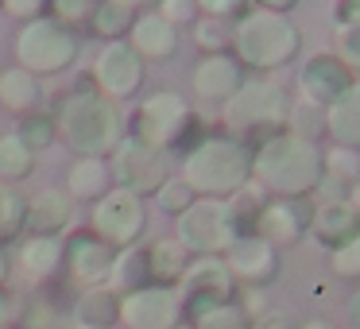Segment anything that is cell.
<instances>
[{
  "instance_id": "6da1fadb",
  "label": "cell",
  "mask_w": 360,
  "mask_h": 329,
  "mask_svg": "<svg viewBox=\"0 0 360 329\" xmlns=\"http://www.w3.org/2000/svg\"><path fill=\"white\" fill-rule=\"evenodd\" d=\"M55 128L78 155H109L120 148L124 120H120L117 101L101 97L94 86H82L66 93L55 109Z\"/></svg>"
},
{
  "instance_id": "7a4b0ae2",
  "label": "cell",
  "mask_w": 360,
  "mask_h": 329,
  "mask_svg": "<svg viewBox=\"0 0 360 329\" xmlns=\"http://www.w3.org/2000/svg\"><path fill=\"white\" fill-rule=\"evenodd\" d=\"M78 51H82L78 32L63 27L51 16L27 20L16 35V63H20V70L35 74V78L70 70V66L78 63Z\"/></svg>"
},
{
  "instance_id": "3957f363",
  "label": "cell",
  "mask_w": 360,
  "mask_h": 329,
  "mask_svg": "<svg viewBox=\"0 0 360 329\" xmlns=\"http://www.w3.org/2000/svg\"><path fill=\"white\" fill-rule=\"evenodd\" d=\"M182 174H186L190 190H205V194H225V190H236L248 174V151L233 140H205L198 143L194 151L182 163Z\"/></svg>"
},
{
  "instance_id": "277c9868",
  "label": "cell",
  "mask_w": 360,
  "mask_h": 329,
  "mask_svg": "<svg viewBox=\"0 0 360 329\" xmlns=\"http://www.w3.org/2000/svg\"><path fill=\"white\" fill-rule=\"evenodd\" d=\"M186 120H190V109L179 93H155L136 112L132 140L143 143V148H155V151H171L179 143V136L186 132Z\"/></svg>"
},
{
  "instance_id": "5b68a950",
  "label": "cell",
  "mask_w": 360,
  "mask_h": 329,
  "mask_svg": "<svg viewBox=\"0 0 360 329\" xmlns=\"http://www.w3.org/2000/svg\"><path fill=\"white\" fill-rule=\"evenodd\" d=\"M109 174L120 190H128V194H136V198L155 194L167 182V151L143 148V143H136V140H120V148L112 151Z\"/></svg>"
},
{
  "instance_id": "8992f818",
  "label": "cell",
  "mask_w": 360,
  "mask_h": 329,
  "mask_svg": "<svg viewBox=\"0 0 360 329\" xmlns=\"http://www.w3.org/2000/svg\"><path fill=\"white\" fill-rule=\"evenodd\" d=\"M94 233L97 240H105L112 248V244H120V248H128V244L136 240V236L143 233V221H148V213H143V202L136 194H128V190H109L105 198H97L94 205Z\"/></svg>"
},
{
  "instance_id": "52a82bcc",
  "label": "cell",
  "mask_w": 360,
  "mask_h": 329,
  "mask_svg": "<svg viewBox=\"0 0 360 329\" xmlns=\"http://www.w3.org/2000/svg\"><path fill=\"white\" fill-rule=\"evenodd\" d=\"M94 89L109 101H124L140 89L143 82V58L128 47V39L120 43H105L94 58Z\"/></svg>"
},
{
  "instance_id": "ba28073f",
  "label": "cell",
  "mask_w": 360,
  "mask_h": 329,
  "mask_svg": "<svg viewBox=\"0 0 360 329\" xmlns=\"http://www.w3.org/2000/svg\"><path fill=\"white\" fill-rule=\"evenodd\" d=\"M179 236L182 248L217 252L233 240V217L221 202H194L186 213H179Z\"/></svg>"
},
{
  "instance_id": "9c48e42d",
  "label": "cell",
  "mask_w": 360,
  "mask_h": 329,
  "mask_svg": "<svg viewBox=\"0 0 360 329\" xmlns=\"http://www.w3.org/2000/svg\"><path fill=\"white\" fill-rule=\"evenodd\" d=\"M290 43H295V35L275 16H248L236 27V47H240V55L248 63H259V66H271L279 58H287Z\"/></svg>"
},
{
  "instance_id": "30bf717a",
  "label": "cell",
  "mask_w": 360,
  "mask_h": 329,
  "mask_svg": "<svg viewBox=\"0 0 360 329\" xmlns=\"http://www.w3.org/2000/svg\"><path fill=\"white\" fill-rule=\"evenodd\" d=\"M120 318L132 329H171L179 318V298L167 287H140L120 298Z\"/></svg>"
},
{
  "instance_id": "8fae6325",
  "label": "cell",
  "mask_w": 360,
  "mask_h": 329,
  "mask_svg": "<svg viewBox=\"0 0 360 329\" xmlns=\"http://www.w3.org/2000/svg\"><path fill=\"white\" fill-rule=\"evenodd\" d=\"M66 259H70V275L78 283H86V287H97V283H105L112 275V248L105 240H97V236H70V244H66Z\"/></svg>"
},
{
  "instance_id": "7c38bea8",
  "label": "cell",
  "mask_w": 360,
  "mask_h": 329,
  "mask_svg": "<svg viewBox=\"0 0 360 329\" xmlns=\"http://www.w3.org/2000/svg\"><path fill=\"white\" fill-rule=\"evenodd\" d=\"M128 47L140 58H171L179 51V27L167 24L159 12H143L128 32Z\"/></svg>"
},
{
  "instance_id": "4fadbf2b",
  "label": "cell",
  "mask_w": 360,
  "mask_h": 329,
  "mask_svg": "<svg viewBox=\"0 0 360 329\" xmlns=\"http://www.w3.org/2000/svg\"><path fill=\"white\" fill-rule=\"evenodd\" d=\"M70 225V194L63 190H43L27 202L24 228H32V236H55Z\"/></svg>"
},
{
  "instance_id": "5bb4252c",
  "label": "cell",
  "mask_w": 360,
  "mask_h": 329,
  "mask_svg": "<svg viewBox=\"0 0 360 329\" xmlns=\"http://www.w3.org/2000/svg\"><path fill=\"white\" fill-rule=\"evenodd\" d=\"M225 290H229V271L217 259H202L186 271V298L194 302V310L210 314L217 306V298H225Z\"/></svg>"
},
{
  "instance_id": "9a60e30c",
  "label": "cell",
  "mask_w": 360,
  "mask_h": 329,
  "mask_svg": "<svg viewBox=\"0 0 360 329\" xmlns=\"http://www.w3.org/2000/svg\"><path fill=\"white\" fill-rule=\"evenodd\" d=\"M109 167H105V159L97 155H82L78 163L66 171V190H70V198H86V202H97V198L109 194Z\"/></svg>"
},
{
  "instance_id": "2e32d148",
  "label": "cell",
  "mask_w": 360,
  "mask_h": 329,
  "mask_svg": "<svg viewBox=\"0 0 360 329\" xmlns=\"http://www.w3.org/2000/svg\"><path fill=\"white\" fill-rule=\"evenodd\" d=\"M236 82H240V70H236V63H229L225 55L202 58V63H198V70H194V89L202 97H210V101L229 97L236 89Z\"/></svg>"
},
{
  "instance_id": "e0dca14e",
  "label": "cell",
  "mask_w": 360,
  "mask_h": 329,
  "mask_svg": "<svg viewBox=\"0 0 360 329\" xmlns=\"http://www.w3.org/2000/svg\"><path fill=\"white\" fill-rule=\"evenodd\" d=\"M132 24H136V8L128 4V0H97L94 20H89V32H94L97 39H105V43H120V39H128Z\"/></svg>"
},
{
  "instance_id": "ac0fdd59",
  "label": "cell",
  "mask_w": 360,
  "mask_h": 329,
  "mask_svg": "<svg viewBox=\"0 0 360 329\" xmlns=\"http://www.w3.org/2000/svg\"><path fill=\"white\" fill-rule=\"evenodd\" d=\"M0 105L8 112H32L39 105V78L20 66L0 70Z\"/></svg>"
},
{
  "instance_id": "d6986e66",
  "label": "cell",
  "mask_w": 360,
  "mask_h": 329,
  "mask_svg": "<svg viewBox=\"0 0 360 329\" xmlns=\"http://www.w3.org/2000/svg\"><path fill=\"white\" fill-rule=\"evenodd\" d=\"M32 171H35V151L27 148L16 132L0 136V182H8L12 186V182L27 179Z\"/></svg>"
},
{
  "instance_id": "ffe728a7",
  "label": "cell",
  "mask_w": 360,
  "mask_h": 329,
  "mask_svg": "<svg viewBox=\"0 0 360 329\" xmlns=\"http://www.w3.org/2000/svg\"><path fill=\"white\" fill-rule=\"evenodd\" d=\"M20 259H24V267L32 275L47 279V275H55V267L63 264V244H58L55 236H32V240L24 244V252H20Z\"/></svg>"
},
{
  "instance_id": "44dd1931",
  "label": "cell",
  "mask_w": 360,
  "mask_h": 329,
  "mask_svg": "<svg viewBox=\"0 0 360 329\" xmlns=\"http://www.w3.org/2000/svg\"><path fill=\"white\" fill-rule=\"evenodd\" d=\"M16 136H20V140H24L32 151H47L51 143H55V136H58L55 117H51V112H39V109L24 112V120H20Z\"/></svg>"
},
{
  "instance_id": "7402d4cb",
  "label": "cell",
  "mask_w": 360,
  "mask_h": 329,
  "mask_svg": "<svg viewBox=\"0 0 360 329\" xmlns=\"http://www.w3.org/2000/svg\"><path fill=\"white\" fill-rule=\"evenodd\" d=\"M148 271L155 275L159 283H171L186 271V259H182V244H151L148 248Z\"/></svg>"
},
{
  "instance_id": "603a6c76",
  "label": "cell",
  "mask_w": 360,
  "mask_h": 329,
  "mask_svg": "<svg viewBox=\"0 0 360 329\" xmlns=\"http://www.w3.org/2000/svg\"><path fill=\"white\" fill-rule=\"evenodd\" d=\"M78 318H82V325L105 329L112 318H120V302L109 295V290H89V295L78 302Z\"/></svg>"
},
{
  "instance_id": "cb8c5ba5",
  "label": "cell",
  "mask_w": 360,
  "mask_h": 329,
  "mask_svg": "<svg viewBox=\"0 0 360 329\" xmlns=\"http://www.w3.org/2000/svg\"><path fill=\"white\" fill-rule=\"evenodd\" d=\"M148 252H124L112 259V287L117 290H140V279H148Z\"/></svg>"
},
{
  "instance_id": "d4e9b609",
  "label": "cell",
  "mask_w": 360,
  "mask_h": 329,
  "mask_svg": "<svg viewBox=\"0 0 360 329\" xmlns=\"http://www.w3.org/2000/svg\"><path fill=\"white\" fill-rule=\"evenodd\" d=\"M24 217H27V202L16 194V186L0 182V240H12L24 228Z\"/></svg>"
},
{
  "instance_id": "484cf974",
  "label": "cell",
  "mask_w": 360,
  "mask_h": 329,
  "mask_svg": "<svg viewBox=\"0 0 360 329\" xmlns=\"http://www.w3.org/2000/svg\"><path fill=\"white\" fill-rule=\"evenodd\" d=\"M275 101H279V97H275L271 89H244V93L229 105V117L233 120H259L275 109Z\"/></svg>"
},
{
  "instance_id": "4316f807",
  "label": "cell",
  "mask_w": 360,
  "mask_h": 329,
  "mask_svg": "<svg viewBox=\"0 0 360 329\" xmlns=\"http://www.w3.org/2000/svg\"><path fill=\"white\" fill-rule=\"evenodd\" d=\"M47 4H51V20H58V24L70 27V32L89 27L94 8H97V0H47Z\"/></svg>"
},
{
  "instance_id": "83f0119b",
  "label": "cell",
  "mask_w": 360,
  "mask_h": 329,
  "mask_svg": "<svg viewBox=\"0 0 360 329\" xmlns=\"http://www.w3.org/2000/svg\"><path fill=\"white\" fill-rule=\"evenodd\" d=\"M233 267L240 275H267V267H271V252H267L259 240H244V244L233 248Z\"/></svg>"
},
{
  "instance_id": "f1b7e54d",
  "label": "cell",
  "mask_w": 360,
  "mask_h": 329,
  "mask_svg": "<svg viewBox=\"0 0 360 329\" xmlns=\"http://www.w3.org/2000/svg\"><path fill=\"white\" fill-rule=\"evenodd\" d=\"M155 194H159V205H163L167 213H186L190 205H194V190H190L186 182H163Z\"/></svg>"
},
{
  "instance_id": "f546056e",
  "label": "cell",
  "mask_w": 360,
  "mask_h": 329,
  "mask_svg": "<svg viewBox=\"0 0 360 329\" xmlns=\"http://www.w3.org/2000/svg\"><path fill=\"white\" fill-rule=\"evenodd\" d=\"M198 0H159V16L167 20V24H190V20H198Z\"/></svg>"
},
{
  "instance_id": "4dcf8cb0",
  "label": "cell",
  "mask_w": 360,
  "mask_h": 329,
  "mask_svg": "<svg viewBox=\"0 0 360 329\" xmlns=\"http://www.w3.org/2000/svg\"><path fill=\"white\" fill-rule=\"evenodd\" d=\"M202 329H244V318L229 306H213L210 314H202Z\"/></svg>"
},
{
  "instance_id": "1f68e13d",
  "label": "cell",
  "mask_w": 360,
  "mask_h": 329,
  "mask_svg": "<svg viewBox=\"0 0 360 329\" xmlns=\"http://www.w3.org/2000/svg\"><path fill=\"white\" fill-rule=\"evenodd\" d=\"M43 8H47V0H4V8L0 12H8L12 20H39L43 16Z\"/></svg>"
},
{
  "instance_id": "d6a6232c",
  "label": "cell",
  "mask_w": 360,
  "mask_h": 329,
  "mask_svg": "<svg viewBox=\"0 0 360 329\" xmlns=\"http://www.w3.org/2000/svg\"><path fill=\"white\" fill-rule=\"evenodd\" d=\"M20 318V302L12 295H0V329H8Z\"/></svg>"
},
{
  "instance_id": "836d02e7",
  "label": "cell",
  "mask_w": 360,
  "mask_h": 329,
  "mask_svg": "<svg viewBox=\"0 0 360 329\" xmlns=\"http://www.w3.org/2000/svg\"><path fill=\"white\" fill-rule=\"evenodd\" d=\"M198 4H202V8H210L213 16H225V12H229V8H236L240 0H198Z\"/></svg>"
},
{
  "instance_id": "e575fe53",
  "label": "cell",
  "mask_w": 360,
  "mask_h": 329,
  "mask_svg": "<svg viewBox=\"0 0 360 329\" xmlns=\"http://www.w3.org/2000/svg\"><path fill=\"white\" fill-rule=\"evenodd\" d=\"M8 279V256H4V248H0V283Z\"/></svg>"
},
{
  "instance_id": "d590c367",
  "label": "cell",
  "mask_w": 360,
  "mask_h": 329,
  "mask_svg": "<svg viewBox=\"0 0 360 329\" xmlns=\"http://www.w3.org/2000/svg\"><path fill=\"white\" fill-rule=\"evenodd\" d=\"M132 8H151V4H159V0H128Z\"/></svg>"
},
{
  "instance_id": "8d00e7d4",
  "label": "cell",
  "mask_w": 360,
  "mask_h": 329,
  "mask_svg": "<svg viewBox=\"0 0 360 329\" xmlns=\"http://www.w3.org/2000/svg\"><path fill=\"white\" fill-rule=\"evenodd\" d=\"M267 4H287V0H267Z\"/></svg>"
},
{
  "instance_id": "74e56055",
  "label": "cell",
  "mask_w": 360,
  "mask_h": 329,
  "mask_svg": "<svg viewBox=\"0 0 360 329\" xmlns=\"http://www.w3.org/2000/svg\"><path fill=\"white\" fill-rule=\"evenodd\" d=\"M78 329H97V325H78Z\"/></svg>"
},
{
  "instance_id": "f35d334b",
  "label": "cell",
  "mask_w": 360,
  "mask_h": 329,
  "mask_svg": "<svg viewBox=\"0 0 360 329\" xmlns=\"http://www.w3.org/2000/svg\"><path fill=\"white\" fill-rule=\"evenodd\" d=\"M0 8H4V0H0Z\"/></svg>"
}]
</instances>
